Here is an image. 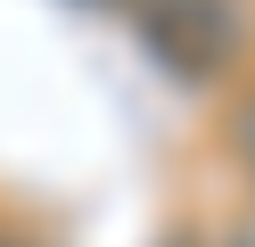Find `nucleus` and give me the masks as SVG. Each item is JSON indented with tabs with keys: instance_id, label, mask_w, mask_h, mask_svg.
I'll return each mask as SVG.
<instances>
[{
	"instance_id": "f257e3e1",
	"label": "nucleus",
	"mask_w": 255,
	"mask_h": 247,
	"mask_svg": "<svg viewBox=\"0 0 255 247\" xmlns=\"http://www.w3.org/2000/svg\"><path fill=\"white\" fill-rule=\"evenodd\" d=\"M132 33H140V49H148L173 82H189V91L214 82L222 66L247 49L239 0H140V8H132Z\"/></svg>"
},
{
	"instance_id": "f03ea898",
	"label": "nucleus",
	"mask_w": 255,
	"mask_h": 247,
	"mask_svg": "<svg viewBox=\"0 0 255 247\" xmlns=\"http://www.w3.org/2000/svg\"><path fill=\"white\" fill-rule=\"evenodd\" d=\"M222 140H231V165L255 181V91H239V107L222 115Z\"/></svg>"
},
{
	"instance_id": "7ed1b4c3",
	"label": "nucleus",
	"mask_w": 255,
	"mask_h": 247,
	"mask_svg": "<svg viewBox=\"0 0 255 247\" xmlns=\"http://www.w3.org/2000/svg\"><path fill=\"white\" fill-rule=\"evenodd\" d=\"M222 247H255V231H239V239H222Z\"/></svg>"
},
{
	"instance_id": "20e7f679",
	"label": "nucleus",
	"mask_w": 255,
	"mask_h": 247,
	"mask_svg": "<svg viewBox=\"0 0 255 247\" xmlns=\"http://www.w3.org/2000/svg\"><path fill=\"white\" fill-rule=\"evenodd\" d=\"M91 8H116V0H91Z\"/></svg>"
},
{
	"instance_id": "39448f33",
	"label": "nucleus",
	"mask_w": 255,
	"mask_h": 247,
	"mask_svg": "<svg viewBox=\"0 0 255 247\" xmlns=\"http://www.w3.org/2000/svg\"><path fill=\"white\" fill-rule=\"evenodd\" d=\"M0 247H17V239H0Z\"/></svg>"
}]
</instances>
